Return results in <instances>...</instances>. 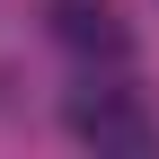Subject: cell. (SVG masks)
I'll return each mask as SVG.
<instances>
[{
  "label": "cell",
  "instance_id": "cell-1",
  "mask_svg": "<svg viewBox=\"0 0 159 159\" xmlns=\"http://www.w3.org/2000/svg\"><path fill=\"white\" fill-rule=\"evenodd\" d=\"M62 124L80 133V142H97V150H150V106H142L133 89H115V80H89V89H71Z\"/></svg>",
  "mask_w": 159,
  "mask_h": 159
},
{
  "label": "cell",
  "instance_id": "cell-2",
  "mask_svg": "<svg viewBox=\"0 0 159 159\" xmlns=\"http://www.w3.org/2000/svg\"><path fill=\"white\" fill-rule=\"evenodd\" d=\"M44 27H53L62 53H80V62H124V53H133V27H124L115 0H53Z\"/></svg>",
  "mask_w": 159,
  "mask_h": 159
}]
</instances>
